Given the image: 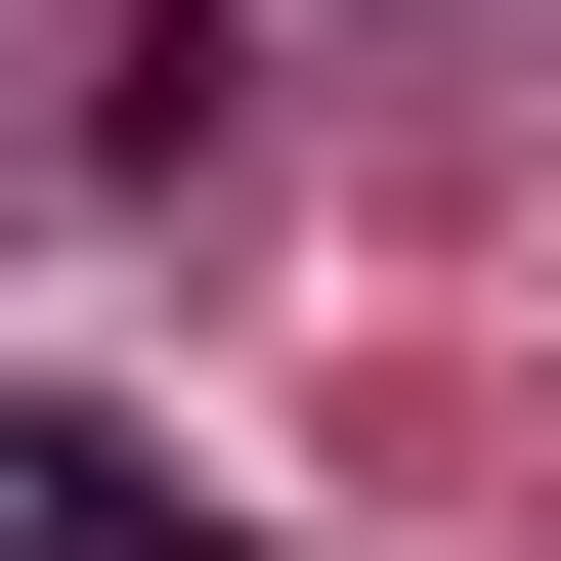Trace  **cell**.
Wrapping results in <instances>:
<instances>
[{"instance_id": "cell-1", "label": "cell", "mask_w": 561, "mask_h": 561, "mask_svg": "<svg viewBox=\"0 0 561 561\" xmlns=\"http://www.w3.org/2000/svg\"><path fill=\"white\" fill-rule=\"evenodd\" d=\"M0 561H173V476H87V432L0 389Z\"/></svg>"}, {"instance_id": "cell-2", "label": "cell", "mask_w": 561, "mask_h": 561, "mask_svg": "<svg viewBox=\"0 0 561 561\" xmlns=\"http://www.w3.org/2000/svg\"><path fill=\"white\" fill-rule=\"evenodd\" d=\"M173 561H260V518H173Z\"/></svg>"}]
</instances>
